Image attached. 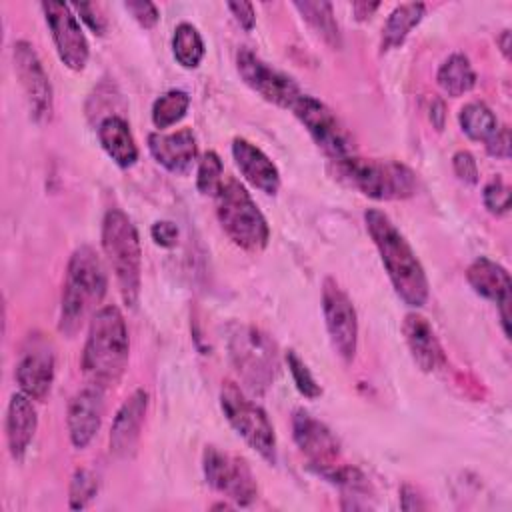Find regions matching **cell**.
<instances>
[{"instance_id": "obj_1", "label": "cell", "mask_w": 512, "mask_h": 512, "mask_svg": "<svg viewBox=\"0 0 512 512\" xmlns=\"http://www.w3.org/2000/svg\"><path fill=\"white\" fill-rule=\"evenodd\" d=\"M364 222L396 294L412 308L424 306L428 300V278L404 234L376 208L366 210Z\"/></svg>"}, {"instance_id": "obj_2", "label": "cell", "mask_w": 512, "mask_h": 512, "mask_svg": "<svg viewBox=\"0 0 512 512\" xmlns=\"http://www.w3.org/2000/svg\"><path fill=\"white\" fill-rule=\"evenodd\" d=\"M130 356V340L118 306L98 308L88 326L82 350V370L90 384L108 388L120 382Z\"/></svg>"}, {"instance_id": "obj_3", "label": "cell", "mask_w": 512, "mask_h": 512, "mask_svg": "<svg viewBox=\"0 0 512 512\" xmlns=\"http://www.w3.org/2000/svg\"><path fill=\"white\" fill-rule=\"evenodd\" d=\"M106 288V272L96 250L90 246L76 248L66 268L58 330L72 338L82 328L84 320L96 312L106 296Z\"/></svg>"}, {"instance_id": "obj_4", "label": "cell", "mask_w": 512, "mask_h": 512, "mask_svg": "<svg viewBox=\"0 0 512 512\" xmlns=\"http://www.w3.org/2000/svg\"><path fill=\"white\" fill-rule=\"evenodd\" d=\"M102 250L116 276L124 304L136 306L142 280V248L136 226L120 208H110L104 214Z\"/></svg>"}, {"instance_id": "obj_5", "label": "cell", "mask_w": 512, "mask_h": 512, "mask_svg": "<svg viewBox=\"0 0 512 512\" xmlns=\"http://www.w3.org/2000/svg\"><path fill=\"white\" fill-rule=\"evenodd\" d=\"M214 200L218 222L236 246L248 252H260L266 248L270 238L268 222L250 192L236 178L224 176Z\"/></svg>"}, {"instance_id": "obj_6", "label": "cell", "mask_w": 512, "mask_h": 512, "mask_svg": "<svg viewBox=\"0 0 512 512\" xmlns=\"http://www.w3.org/2000/svg\"><path fill=\"white\" fill-rule=\"evenodd\" d=\"M338 178L372 200H404L416 192V174L402 162L348 156L336 160Z\"/></svg>"}, {"instance_id": "obj_7", "label": "cell", "mask_w": 512, "mask_h": 512, "mask_svg": "<svg viewBox=\"0 0 512 512\" xmlns=\"http://www.w3.org/2000/svg\"><path fill=\"white\" fill-rule=\"evenodd\" d=\"M220 408L228 424L270 464L276 462V434L266 412L254 404L238 384L226 380L220 388Z\"/></svg>"}, {"instance_id": "obj_8", "label": "cell", "mask_w": 512, "mask_h": 512, "mask_svg": "<svg viewBox=\"0 0 512 512\" xmlns=\"http://www.w3.org/2000/svg\"><path fill=\"white\" fill-rule=\"evenodd\" d=\"M228 352L234 368L248 388L264 392L276 372L278 356L274 342L254 326H238L228 340Z\"/></svg>"}, {"instance_id": "obj_9", "label": "cell", "mask_w": 512, "mask_h": 512, "mask_svg": "<svg viewBox=\"0 0 512 512\" xmlns=\"http://www.w3.org/2000/svg\"><path fill=\"white\" fill-rule=\"evenodd\" d=\"M202 470L206 482L238 506L252 504L258 494L256 478L248 462L236 454H230L216 446H206L202 454Z\"/></svg>"}, {"instance_id": "obj_10", "label": "cell", "mask_w": 512, "mask_h": 512, "mask_svg": "<svg viewBox=\"0 0 512 512\" xmlns=\"http://www.w3.org/2000/svg\"><path fill=\"white\" fill-rule=\"evenodd\" d=\"M318 148L334 162L352 156V138L336 114L318 98L302 94L290 108Z\"/></svg>"}, {"instance_id": "obj_11", "label": "cell", "mask_w": 512, "mask_h": 512, "mask_svg": "<svg viewBox=\"0 0 512 512\" xmlns=\"http://www.w3.org/2000/svg\"><path fill=\"white\" fill-rule=\"evenodd\" d=\"M322 312L334 352L350 364L358 346V316L348 294L332 278L322 284Z\"/></svg>"}, {"instance_id": "obj_12", "label": "cell", "mask_w": 512, "mask_h": 512, "mask_svg": "<svg viewBox=\"0 0 512 512\" xmlns=\"http://www.w3.org/2000/svg\"><path fill=\"white\" fill-rule=\"evenodd\" d=\"M236 68L240 78L258 92L264 100L280 106L292 108L294 102L304 94L300 86L284 72L272 68L262 58H258L252 50L240 48L236 54Z\"/></svg>"}, {"instance_id": "obj_13", "label": "cell", "mask_w": 512, "mask_h": 512, "mask_svg": "<svg viewBox=\"0 0 512 512\" xmlns=\"http://www.w3.org/2000/svg\"><path fill=\"white\" fill-rule=\"evenodd\" d=\"M42 12L46 16L60 60L66 68L80 72L88 62L90 48L78 16L72 12V6L64 2H42Z\"/></svg>"}, {"instance_id": "obj_14", "label": "cell", "mask_w": 512, "mask_h": 512, "mask_svg": "<svg viewBox=\"0 0 512 512\" xmlns=\"http://www.w3.org/2000/svg\"><path fill=\"white\" fill-rule=\"evenodd\" d=\"M14 70L26 94L32 118L36 122L50 120L54 106L52 84L34 46L26 40H18L14 44Z\"/></svg>"}, {"instance_id": "obj_15", "label": "cell", "mask_w": 512, "mask_h": 512, "mask_svg": "<svg viewBox=\"0 0 512 512\" xmlns=\"http://www.w3.org/2000/svg\"><path fill=\"white\" fill-rule=\"evenodd\" d=\"M292 436L310 466L328 478L340 466V446L334 434L308 412L298 410L292 418Z\"/></svg>"}, {"instance_id": "obj_16", "label": "cell", "mask_w": 512, "mask_h": 512, "mask_svg": "<svg viewBox=\"0 0 512 512\" xmlns=\"http://www.w3.org/2000/svg\"><path fill=\"white\" fill-rule=\"evenodd\" d=\"M54 380V352L44 340H30L16 364V382L20 392L32 400H44Z\"/></svg>"}, {"instance_id": "obj_17", "label": "cell", "mask_w": 512, "mask_h": 512, "mask_svg": "<svg viewBox=\"0 0 512 512\" xmlns=\"http://www.w3.org/2000/svg\"><path fill=\"white\" fill-rule=\"evenodd\" d=\"M104 416V388L90 384L74 394L68 404V434L76 448H86L98 434Z\"/></svg>"}, {"instance_id": "obj_18", "label": "cell", "mask_w": 512, "mask_h": 512, "mask_svg": "<svg viewBox=\"0 0 512 512\" xmlns=\"http://www.w3.org/2000/svg\"><path fill=\"white\" fill-rule=\"evenodd\" d=\"M146 408H148V392L142 388L134 390L118 408L110 426V452L114 456L128 458L134 454L140 438V430L144 424Z\"/></svg>"}, {"instance_id": "obj_19", "label": "cell", "mask_w": 512, "mask_h": 512, "mask_svg": "<svg viewBox=\"0 0 512 512\" xmlns=\"http://www.w3.org/2000/svg\"><path fill=\"white\" fill-rule=\"evenodd\" d=\"M402 332L412 354V360L422 372H436L446 364V356L442 344L430 326V322L416 312L404 316Z\"/></svg>"}, {"instance_id": "obj_20", "label": "cell", "mask_w": 512, "mask_h": 512, "mask_svg": "<svg viewBox=\"0 0 512 512\" xmlns=\"http://www.w3.org/2000/svg\"><path fill=\"white\" fill-rule=\"evenodd\" d=\"M148 150L158 164L166 170L182 174L190 170L196 160L198 146L190 128H180L176 132H152L148 134Z\"/></svg>"}, {"instance_id": "obj_21", "label": "cell", "mask_w": 512, "mask_h": 512, "mask_svg": "<svg viewBox=\"0 0 512 512\" xmlns=\"http://www.w3.org/2000/svg\"><path fill=\"white\" fill-rule=\"evenodd\" d=\"M232 158L240 174L260 192L276 194L280 188V172L276 164L246 138L232 140Z\"/></svg>"}, {"instance_id": "obj_22", "label": "cell", "mask_w": 512, "mask_h": 512, "mask_svg": "<svg viewBox=\"0 0 512 512\" xmlns=\"http://www.w3.org/2000/svg\"><path fill=\"white\" fill-rule=\"evenodd\" d=\"M36 426H38V416H36L32 398L26 396L24 392L12 394L8 402V412H6V440L14 460H20L28 450L34 438Z\"/></svg>"}, {"instance_id": "obj_23", "label": "cell", "mask_w": 512, "mask_h": 512, "mask_svg": "<svg viewBox=\"0 0 512 512\" xmlns=\"http://www.w3.org/2000/svg\"><path fill=\"white\" fill-rule=\"evenodd\" d=\"M466 280L476 294L492 300L496 306L510 302V274L498 262L486 256L476 258L466 270Z\"/></svg>"}, {"instance_id": "obj_24", "label": "cell", "mask_w": 512, "mask_h": 512, "mask_svg": "<svg viewBox=\"0 0 512 512\" xmlns=\"http://www.w3.org/2000/svg\"><path fill=\"white\" fill-rule=\"evenodd\" d=\"M98 140L104 152L120 166L130 168L138 160V146L130 132L128 122L122 116L110 114L98 124Z\"/></svg>"}, {"instance_id": "obj_25", "label": "cell", "mask_w": 512, "mask_h": 512, "mask_svg": "<svg viewBox=\"0 0 512 512\" xmlns=\"http://www.w3.org/2000/svg\"><path fill=\"white\" fill-rule=\"evenodd\" d=\"M424 12H426V4H422V2L398 4L390 12V16L382 28V40H380L382 52L398 48L406 40L410 30L422 20Z\"/></svg>"}, {"instance_id": "obj_26", "label": "cell", "mask_w": 512, "mask_h": 512, "mask_svg": "<svg viewBox=\"0 0 512 512\" xmlns=\"http://www.w3.org/2000/svg\"><path fill=\"white\" fill-rule=\"evenodd\" d=\"M436 82L448 96L458 98L474 88L476 72L464 54L454 52L440 64L436 72Z\"/></svg>"}, {"instance_id": "obj_27", "label": "cell", "mask_w": 512, "mask_h": 512, "mask_svg": "<svg viewBox=\"0 0 512 512\" xmlns=\"http://www.w3.org/2000/svg\"><path fill=\"white\" fill-rule=\"evenodd\" d=\"M294 8L302 14V18L316 30V34L322 36L324 42H328L334 48H340V28L334 18V10L330 2H294Z\"/></svg>"}, {"instance_id": "obj_28", "label": "cell", "mask_w": 512, "mask_h": 512, "mask_svg": "<svg viewBox=\"0 0 512 512\" xmlns=\"http://www.w3.org/2000/svg\"><path fill=\"white\" fill-rule=\"evenodd\" d=\"M458 120L464 134L476 142H486L498 128V120L494 112L484 102H478V100L464 104L460 108Z\"/></svg>"}, {"instance_id": "obj_29", "label": "cell", "mask_w": 512, "mask_h": 512, "mask_svg": "<svg viewBox=\"0 0 512 512\" xmlns=\"http://www.w3.org/2000/svg\"><path fill=\"white\" fill-rule=\"evenodd\" d=\"M172 52L180 66L196 68L204 58V40L196 26L190 22H180L174 28L172 36Z\"/></svg>"}, {"instance_id": "obj_30", "label": "cell", "mask_w": 512, "mask_h": 512, "mask_svg": "<svg viewBox=\"0 0 512 512\" xmlns=\"http://www.w3.org/2000/svg\"><path fill=\"white\" fill-rule=\"evenodd\" d=\"M190 106V96L184 90H168L152 104V122L156 128H168L180 122Z\"/></svg>"}, {"instance_id": "obj_31", "label": "cell", "mask_w": 512, "mask_h": 512, "mask_svg": "<svg viewBox=\"0 0 512 512\" xmlns=\"http://www.w3.org/2000/svg\"><path fill=\"white\" fill-rule=\"evenodd\" d=\"M224 182V166L222 160L216 152H206L202 160L198 162V172H196V186L200 194L204 196H216Z\"/></svg>"}, {"instance_id": "obj_32", "label": "cell", "mask_w": 512, "mask_h": 512, "mask_svg": "<svg viewBox=\"0 0 512 512\" xmlns=\"http://www.w3.org/2000/svg\"><path fill=\"white\" fill-rule=\"evenodd\" d=\"M98 492V480L88 468H78L70 482V508L82 510Z\"/></svg>"}, {"instance_id": "obj_33", "label": "cell", "mask_w": 512, "mask_h": 512, "mask_svg": "<svg viewBox=\"0 0 512 512\" xmlns=\"http://www.w3.org/2000/svg\"><path fill=\"white\" fill-rule=\"evenodd\" d=\"M286 364H288L292 380H294V384H296V388H298V392L302 396L314 400V398H318L322 394L320 384L314 380V376L310 374L308 366L304 364V360L294 350L286 352Z\"/></svg>"}, {"instance_id": "obj_34", "label": "cell", "mask_w": 512, "mask_h": 512, "mask_svg": "<svg viewBox=\"0 0 512 512\" xmlns=\"http://www.w3.org/2000/svg\"><path fill=\"white\" fill-rule=\"evenodd\" d=\"M482 200L490 214L504 216L510 210V188L506 186V182L500 176H496L484 186Z\"/></svg>"}, {"instance_id": "obj_35", "label": "cell", "mask_w": 512, "mask_h": 512, "mask_svg": "<svg viewBox=\"0 0 512 512\" xmlns=\"http://www.w3.org/2000/svg\"><path fill=\"white\" fill-rule=\"evenodd\" d=\"M452 168L454 174L464 182V184H476L478 182V164L474 156L468 150H458L452 156Z\"/></svg>"}, {"instance_id": "obj_36", "label": "cell", "mask_w": 512, "mask_h": 512, "mask_svg": "<svg viewBox=\"0 0 512 512\" xmlns=\"http://www.w3.org/2000/svg\"><path fill=\"white\" fill-rule=\"evenodd\" d=\"M124 8L144 28H152L158 22V8L152 2H124Z\"/></svg>"}, {"instance_id": "obj_37", "label": "cell", "mask_w": 512, "mask_h": 512, "mask_svg": "<svg viewBox=\"0 0 512 512\" xmlns=\"http://www.w3.org/2000/svg\"><path fill=\"white\" fill-rule=\"evenodd\" d=\"M486 152L494 158H510V130L508 126H498L496 132L486 140Z\"/></svg>"}, {"instance_id": "obj_38", "label": "cell", "mask_w": 512, "mask_h": 512, "mask_svg": "<svg viewBox=\"0 0 512 512\" xmlns=\"http://www.w3.org/2000/svg\"><path fill=\"white\" fill-rule=\"evenodd\" d=\"M152 240L162 248H174L178 242V228L170 220H158L150 228Z\"/></svg>"}, {"instance_id": "obj_39", "label": "cell", "mask_w": 512, "mask_h": 512, "mask_svg": "<svg viewBox=\"0 0 512 512\" xmlns=\"http://www.w3.org/2000/svg\"><path fill=\"white\" fill-rule=\"evenodd\" d=\"M72 8L90 26V30H94V34H104L106 32V20H104V16L98 12V8L94 4H74Z\"/></svg>"}, {"instance_id": "obj_40", "label": "cell", "mask_w": 512, "mask_h": 512, "mask_svg": "<svg viewBox=\"0 0 512 512\" xmlns=\"http://www.w3.org/2000/svg\"><path fill=\"white\" fill-rule=\"evenodd\" d=\"M228 10L234 14L236 22L244 28V30H252L256 24V12L254 6L250 2H230Z\"/></svg>"}, {"instance_id": "obj_41", "label": "cell", "mask_w": 512, "mask_h": 512, "mask_svg": "<svg viewBox=\"0 0 512 512\" xmlns=\"http://www.w3.org/2000/svg\"><path fill=\"white\" fill-rule=\"evenodd\" d=\"M400 508L402 510H422V508H426V504L422 502V496L412 486H402Z\"/></svg>"}, {"instance_id": "obj_42", "label": "cell", "mask_w": 512, "mask_h": 512, "mask_svg": "<svg viewBox=\"0 0 512 512\" xmlns=\"http://www.w3.org/2000/svg\"><path fill=\"white\" fill-rule=\"evenodd\" d=\"M430 122L434 124L436 130H442L444 128V122H446V106L440 98H432L430 102Z\"/></svg>"}, {"instance_id": "obj_43", "label": "cell", "mask_w": 512, "mask_h": 512, "mask_svg": "<svg viewBox=\"0 0 512 512\" xmlns=\"http://www.w3.org/2000/svg\"><path fill=\"white\" fill-rule=\"evenodd\" d=\"M378 8H380V2H354L352 4V12H354L356 20L370 18Z\"/></svg>"}, {"instance_id": "obj_44", "label": "cell", "mask_w": 512, "mask_h": 512, "mask_svg": "<svg viewBox=\"0 0 512 512\" xmlns=\"http://www.w3.org/2000/svg\"><path fill=\"white\" fill-rule=\"evenodd\" d=\"M496 42L500 44L504 58H510V30H502V34L496 38Z\"/></svg>"}]
</instances>
